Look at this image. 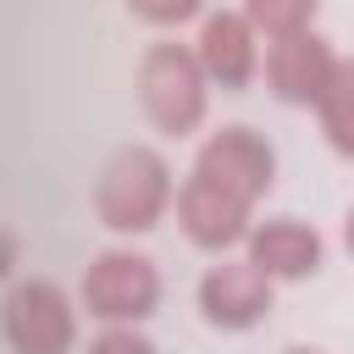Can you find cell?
<instances>
[{
	"label": "cell",
	"instance_id": "obj_1",
	"mask_svg": "<svg viewBox=\"0 0 354 354\" xmlns=\"http://www.w3.org/2000/svg\"><path fill=\"white\" fill-rule=\"evenodd\" d=\"M171 166L160 149L149 144H122L105 166H100V183H94V216L105 232H122V238H138L149 227H160V216L171 210Z\"/></svg>",
	"mask_w": 354,
	"mask_h": 354
},
{
	"label": "cell",
	"instance_id": "obj_2",
	"mask_svg": "<svg viewBox=\"0 0 354 354\" xmlns=\"http://www.w3.org/2000/svg\"><path fill=\"white\" fill-rule=\"evenodd\" d=\"M138 105H144L149 127L166 133V138H183L205 122L210 83H205L188 44H177V39L144 44V55H138Z\"/></svg>",
	"mask_w": 354,
	"mask_h": 354
},
{
	"label": "cell",
	"instance_id": "obj_3",
	"mask_svg": "<svg viewBox=\"0 0 354 354\" xmlns=\"http://www.w3.org/2000/svg\"><path fill=\"white\" fill-rule=\"evenodd\" d=\"M77 299L105 326H138L160 304V266L144 249H133V243H111V249H100L83 266Z\"/></svg>",
	"mask_w": 354,
	"mask_h": 354
},
{
	"label": "cell",
	"instance_id": "obj_4",
	"mask_svg": "<svg viewBox=\"0 0 354 354\" xmlns=\"http://www.w3.org/2000/svg\"><path fill=\"white\" fill-rule=\"evenodd\" d=\"M194 177L216 183L221 194L243 199V205H260L277 183V149L260 127L249 122H221L216 133H205L199 155H194Z\"/></svg>",
	"mask_w": 354,
	"mask_h": 354
},
{
	"label": "cell",
	"instance_id": "obj_5",
	"mask_svg": "<svg viewBox=\"0 0 354 354\" xmlns=\"http://www.w3.org/2000/svg\"><path fill=\"white\" fill-rule=\"evenodd\" d=\"M0 326H6L11 354H72V343H77V310H72L66 288L50 277L11 282V293L0 304Z\"/></svg>",
	"mask_w": 354,
	"mask_h": 354
},
{
	"label": "cell",
	"instance_id": "obj_6",
	"mask_svg": "<svg viewBox=\"0 0 354 354\" xmlns=\"http://www.w3.org/2000/svg\"><path fill=\"white\" fill-rule=\"evenodd\" d=\"M194 299H199V315H205L216 332H249V326H260V321L271 315L277 288H271L249 260H216V266H205Z\"/></svg>",
	"mask_w": 354,
	"mask_h": 354
},
{
	"label": "cell",
	"instance_id": "obj_7",
	"mask_svg": "<svg viewBox=\"0 0 354 354\" xmlns=\"http://www.w3.org/2000/svg\"><path fill=\"white\" fill-rule=\"evenodd\" d=\"M249 243V266L266 277V282H304L326 266V238L304 221V216H266V221H249L243 232Z\"/></svg>",
	"mask_w": 354,
	"mask_h": 354
},
{
	"label": "cell",
	"instance_id": "obj_8",
	"mask_svg": "<svg viewBox=\"0 0 354 354\" xmlns=\"http://www.w3.org/2000/svg\"><path fill=\"white\" fill-rule=\"evenodd\" d=\"M337 61H343V55L332 50L326 33L299 28V33L271 39V50H266V83H271V94L288 100V105H315V94H321L326 77L337 72Z\"/></svg>",
	"mask_w": 354,
	"mask_h": 354
},
{
	"label": "cell",
	"instance_id": "obj_9",
	"mask_svg": "<svg viewBox=\"0 0 354 354\" xmlns=\"http://www.w3.org/2000/svg\"><path fill=\"white\" fill-rule=\"evenodd\" d=\"M171 205H177V227H183V238H188L194 249H210V254H227L232 243H243L249 216H254V205L221 194L216 183L194 177V171H188L183 188H171Z\"/></svg>",
	"mask_w": 354,
	"mask_h": 354
},
{
	"label": "cell",
	"instance_id": "obj_10",
	"mask_svg": "<svg viewBox=\"0 0 354 354\" xmlns=\"http://www.w3.org/2000/svg\"><path fill=\"white\" fill-rule=\"evenodd\" d=\"M194 61H199L205 83L243 88V83L260 72V33L243 22V11H210V17L199 22Z\"/></svg>",
	"mask_w": 354,
	"mask_h": 354
},
{
	"label": "cell",
	"instance_id": "obj_11",
	"mask_svg": "<svg viewBox=\"0 0 354 354\" xmlns=\"http://www.w3.org/2000/svg\"><path fill=\"white\" fill-rule=\"evenodd\" d=\"M310 111L321 116V127H326L332 149H337V155H348V149H354V66H348V61H337V72L326 77V88L315 94V105H310Z\"/></svg>",
	"mask_w": 354,
	"mask_h": 354
},
{
	"label": "cell",
	"instance_id": "obj_12",
	"mask_svg": "<svg viewBox=\"0 0 354 354\" xmlns=\"http://www.w3.org/2000/svg\"><path fill=\"white\" fill-rule=\"evenodd\" d=\"M321 11V0H243V22L266 39H282V33H299L310 28Z\"/></svg>",
	"mask_w": 354,
	"mask_h": 354
},
{
	"label": "cell",
	"instance_id": "obj_13",
	"mask_svg": "<svg viewBox=\"0 0 354 354\" xmlns=\"http://www.w3.org/2000/svg\"><path fill=\"white\" fill-rule=\"evenodd\" d=\"M199 6L205 0H127V11L138 22H149V28H177V22L199 17Z\"/></svg>",
	"mask_w": 354,
	"mask_h": 354
},
{
	"label": "cell",
	"instance_id": "obj_14",
	"mask_svg": "<svg viewBox=\"0 0 354 354\" xmlns=\"http://www.w3.org/2000/svg\"><path fill=\"white\" fill-rule=\"evenodd\" d=\"M83 354H160L138 326H105V332H94L88 337V348Z\"/></svg>",
	"mask_w": 354,
	"mask_h": 354
},
{
	"label": "cell",
	"instance_id": "obj_15",
	"mask_svg": "<svg viewBox=\"0 0 354 354\" xmlns=\"http://www.w3.org/2000/svg\"><path fill=\"white\" fill-rule=\"evenodd\" d=\"M17 254H22V243H17V232L11 227H0V282L17 271Z\"/></svg>",
	"mask_w": 354,
	"mask_h": 354
},
{
	"label": "cell",
	"instance_id": "obj_16",
	"mask_svg": "<svg viewBox=\"0 0 354 354\" xmlns=\"http://www.w3.org/2000/svg\"><path fill=\"white\" fill-rule=\"evenodd\" d=\"M282 354H321V348H282Z\"/></svg>",
	"mask_w": 354,
	"mask_h": 354
}]
</instances>
